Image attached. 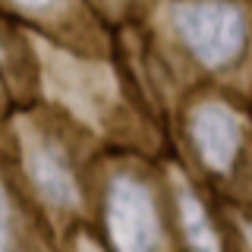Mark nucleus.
Instances as JSON below:
<instances>
[{
	"instance_id": "1",
	"label": "nucleus",
	"mask_w": 252,
	"mask_h": 252,
	"mask_svg": "<svg viewBox=\"0 0 252 252\" xmlns=\"http://www.w3.org/2000/svg\"><path fill=\"white\" fill-rule=\"evenodd\" d=\"M173 26L192 54L208 66H224L240 54L246 26L236 6L224 0H189L173 10Z\"/></svg>"
},
{
	"instance_id": "2",
	"label": "nucleus",
	"mask_w": 252,
	"mask_h": 252,
	"mask_svg": "<svg viewBox=\"0 0 252 252\" xmlns=\"http://www.w3.org/2000/svg\"><path fill=\"white\" fill-rule=\"evenodd\" d=\"M107 230L120 252H152L158 240V215L148 189L120 177L107 195Z\"/></svg>"
},
{
	"instance_id": "3",
	"label": "nucleus",
	"mask_w": 252,
	"mask_h": 252,
	"mask_svg": "<svg viewBox=\"0 0 252 252\" xmlns=\"http://www.w3.org/2000/svg\"><path fill=\"white\" fill-rule=\"evenodd\" d=\"M44 66H47V89L85 120H94L114 94L110 76L104 69L82 63L63 51H51L44 57Z\"/></svg>"
},
{
	"instance_id": "4",
	"label": "nucleus",
	"mask_w": 252,
	"mask_h": 252,
	"mask_svg": "<svg viewBox=\"0 0 252 252\" xmlns=\"http://www.w3.org/2000/svg\"><path fill=\"white\" fill-rule=\"evenodd\" d=\"M192 139L208 167L227 170L240 148V120L220 104H205L192 117Z\"/></svg>"
},
{
	"instance_id": "5",
	"label": "nucleus",
	"mask_w": 252,
	"mask_h": 252,
	"mask_svg": "<svg viewBox=\"0 0 252 252\" xmlns=\"http://www.w3.org/2000/svg\"><path fill=\"white\" fill-rule=\"evenodd\" d=\"M22 148H26V167L44 199L54 205H73L79 189L63 158L38 136H22Z\"/></svg>"
},
{
	"instance_id": "6",
	"label": "nucleus",
	"mask_w": 252,
	"mask_h": 252,
	"mask_svg": "<svg viewBox=\"0 0 252 252\" xmlns=\"http://www.w3.org/2000/svg\"><path fill=\"white\" fill-rule=\"evenodd\" d=\"M180 218H183L186 240H189V246H192V252H220L215 227H211L205 208L189 189H180Z\"/></svg>"
},
{
	"instance_id": "7",
	"label": "nucleus",
	"mask_w": 252,
	"mask_h": 252,
	"mask_svg": "<svg viewBox=\"0 0 252 252\" xmlns=\"http://www.w3.org/2000/svg\"><path fill=\"white\" fill-rule=\"evenodd\" d=\"M16 3H22V6H47L51 0H16Z\"/></svg>"
},
{
	"instance_id": "8",
	"label": "nucleus",
	"mask_w": 252,
	"mask_h": 252,
	"mask_svg": "<svg viewBox=\"0 0 252 252\" xmlns=\"http://www.w3.org/2000/svg\"><path fill=\"white\" fill-rule=\"evenodd\" d=\"M246 236H249V243H252V227H249V230H246Z\"/></svg>"
},
{
	"instance_id": "9",
	"label": "nucleus",
	"mask_w": 252,
	"mask_h": 252,
	"mask_svg": "<svg viewBox=\"0 0 252 252\" xmlns=\"http://www.w3.org/2000/svg\"><path fill=\"white\" fill-rule=\"evenodd\" d=\"M85 252H98V249H92V246H85Z\"/></svg>"
}]
</instances>
